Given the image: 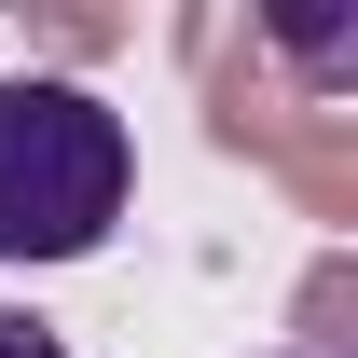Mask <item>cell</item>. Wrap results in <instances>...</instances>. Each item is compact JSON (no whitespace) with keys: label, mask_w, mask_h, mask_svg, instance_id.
<instances>
[{"label":"cell","mask_w":358,"mask_h":358,"mask_svg":"<svg viewBox=\"0 0 358 358\" xmlns=\"http://www.w3.org/2000/svg\"><path fill=\"white\" fill-rule=\"evenodd\" d=\"M138 193V138L96 83L0 69V262H96Z\"/></svg>","instance_id":"1"},{"label":"cell","mask_w":358,"mask_h":358,"mask_svg":"<svg viewBox=\"0 0 358 358\" xmlns=\"http://www.w3.org/2000/svg\"><path fill=\"white\" fill-rule=\"evenodd\" d=\"M0 358H69V331H55V317H28V303H0Z\"/></svg>","instance_id":"2"},{"label":"cell","mask_w":358,"mask_h":358,"mask_svg":"<svg viewBox=\"0 0 358 358\" xmlns=\"http://www.w3.org/2000/svg\"><path fill=\"white\" fill-rule=\"evenodd\" d=\"M289 358H303V345H289Z\"/></svg>","instance_id":"3"}]
</instances>
